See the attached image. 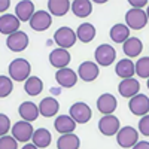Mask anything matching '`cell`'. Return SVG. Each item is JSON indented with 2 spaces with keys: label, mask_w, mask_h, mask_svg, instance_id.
<instances>
[{
  "label": "cell",
  "mask_w": 149,
  "mask_h": 149,
  "mask_svg": "<svg viewBox=\"0 0 149 149\" xmlns=\"http://www.w3.org/2000/svg\"><path fill=\"white\" fill-rule=\"evenodd\" d=\"M9 76L12 81H27L30 78V72H31V66L26 58H15L14 61L9 63Z\"/></svg>",
  "instance_id": "6da1fadb"
},
{
  "label": "cell",
  "mask_w": 149,
  "mask_h": 149,
  "mask_svg": "<svg viewBox=\"0 0 149 149\" xmlns=\"http://www.w3.org/2000/svg\"><path fill=\"white\" fill-rule=\"evenodd\" d=\"M149 22L148 15H146V10L143 9H128L127 14H125V26L131 30H140L143 29L146 24Z\"/></svg>",
  "instance_id": "7a4b0ae2"
},
{
  "label": "cell",
  "mask_w": 149,
  "mask_h": 149,
  "mask_svg": "<svg viewBox=\"0 0 149 149\" xmlns=\"http://www.w3.org/2000/svg\"><path fill=\"white\" fill-rule=\"evenodd\" d=\"M94 58H95V63L98 66L107 67L116 60V51L112 45L102 43V45L97 46L95 52H94Z\"/></svg>",
  "instance_id": "3957f363"
},
{
  "label": "cell",
  "mask_w": 149,
  "mask_h": 149,
  "mask_svg": "<svg viewBox=\"0 0 149 149\" xmlns=\"http://www.w3.org/2000/svg\"><path fill=\"white\" fill-rule=\"evenodd\" d=\"M116 143L121 146V148H134L136 145L139 143V131L127 125V127H122L118 134H116Z\"/></svg>",
  "instance_id": "277c9868"
},
{
  "label": "cell",
  "mask_w": 149,
  "mask_h": 149,
  "mask_svg": "<svg viewBox=\"0 0 149 149\" xmlns=\"http://www.w3.org/2000/svg\"><path fill=\"white\" fill-rule=\"evenodd\" d=\"M54 40L55 43L63 48V49H69L72 48L78 40L76 31H73L70 27H60L55 33H54Z\"/></svg>",
  "instance_id": "5b68a950"
},
{
  "label": "cell",
  "mask_w": 149,
  "mask_h": 149,
  "mask_svg": "<svg viewBox=\"0 0 149 149\" xmlns=\"http://www.w3.org/2000/svg\"><path fill=\"white\" fill-rule=\"evenodd\" d=\"M10 131H12V136H14L18 142H22V143H29L33 139V134H34L31 122H27V121L15 122L14 125H12Z\"/></svg>",
  "instance_id": "8992f818"
},
{
  "label": "cell",
  "mask_w": 149,
  "mask_h": 149,
  "mask_svg": "<svg viewBox=\"0 0 149 149\" xmlns=\"http://www.w3.org/2000/svg\"><path fill=\"white\" fill-rule=\"evenodd\" d=\"M119 130H121L119 119L115 115H104L98 121V131L106 137H112V136L118 134Z\"/></svg>",
  "instance_id": "52a82bcc"
},
{
  "label": "cell",
  "mask_w": 149,
  "mask_h": 149,
  "mask_svg": "<svg viewBox=\"0 0 149 149\" xmlns=\"http://www.w3.org/2000/svg\"><path fill=\"white\" fill-rule=\"evenodd\" d=\"M29 24H30L31 30L34 31H45L51 27L52 17L48 10H36Z\"/></svg>",
  "instance_id": "ba28073f"
},
{
  "label": "cell",
  "mask_w": 149,
  "mask_h": 149,
  "mask_svg": "<svg viewBox=\"0 0 149 149\" xmlns=\"http://www.w3.org/2000/svg\"><path fill=\"white\" fill-rule=\"evenodd\" d=\"M70 116L76 121V124H86L91 119L93 112H91V107L86 103L78 102L70 106Z\"/></svg>",
  "instance_id": "9c48e42d"
},
{
  "label": "cell",
  "mask_w": 149,
  "mask_h": 149,
  "mask_svg": "<svg viewBox=\"0 0 149 149\" xmlns=\"http://www.w3.org/2000/svg\"><path fill=\"white\" fill-rule=\"evenodd\" d=\"M130 112L136 116H145L148 115L149 112V97L145 94H137L134 95L133 98H130V103H128Z\"/></svg>",
  "instance_id": "30bf717a"
},
{
  "label": "cell",
  "mask_w": 149,
  "mask_h": 149,
  "mask_svg": "<svg viewBox=\"0 0 149 149\" xmlns=\"http://www.w3.org/2000/svg\"><path fill=\"white\" fill-rule=\"evenodd\" d=\"M98 73H100V69H98V64L94 63V61H84L78 67V76L84 82L95 81L98 78Z\"/></svg>",
  "instance_id": "8fae6325"
},
{
  "label": "cell",
  "mask_w": 149,
  "mask_h": 149,
  "mask_svg": "<svg viewBox=\"0 0 149 149\" xmlns=\"http://www.w3.org/2000/svg\"><path fill=\"white\" fill-rule=\"evenodd\" d=\"M97 109L100 113L103 115H113V112L116 110L118 107V100L115 95H112L109 93H104L102 94L100 97L97 98Z\"/></svg>",
  "instance_id": "7c38bea8"
},
{
  "label": "cell",
  "mask_w": 149,
  "mask_h": 149,
  "mask_svg": "<svg viewBox=\"0 0 149 149\" xmlns=\"http://www.w3.org/2000/svg\"><path fill=\"white\" fill-rule=\"evenodd\" d=\"M72 60V55L67 49H63V48H57L54 51H51L49 54V63H51L52 67L55 69H66Z\"/></svg>",
  "instance_id": "4fadbf2b"
},
{
  "label": "cell",
  "mask_w": 149,
  "mask_h": 149,
  "mask_svg": "<svg viewBox=\"0 0 149 149\" xmlns=\"http://www.w3.org/2000/svg\"><path fill=\"white\" fill-rule=\"evenodd\" d=\"M6 46L14 52H21L24 51L27 46H29V36L24 33V31H17L14 34L8 36L6 39Z\"/></svg>",
  "instance_id": "5bb4252c"
},
{
  "label": "cell",
  "mask_w": 149,
  "mask_h": 149,
  "mask_svg": "<svg viewBox=\"0 0 149 149\" xmlns=\"http://www.w3.org/2000/svg\"><path fill=\"white\" fill-rule=\"evenodd\" d=\"M19 24L21 21L18 19L17 15H10V14H3L0 17V33L10 36L17 31H19Z\"/></svg>",
  "instance_id": "9a60e30c"
},
{
  "label": "cell",
  "mask_w": 149,
  "mask_h": 149,
  "mask_svg": "<svg viewBox=\"0 0 149 149\" xmlns=\"http://www.w3.org/2000/svg\"><path fill=\"white\" fill-rule=\"evenodd\" d=\"M78 78H79L78 73L73 72L69 67L60 69L55 73V81L58 82L60 86H63V88H72V86H74V85H76V82H78Z\"/></svg>",
  "instance_id": "2e32d148"
},
{
  "label": "cell",
  "mask_w": 149,
  "mask_h": 149,
  "mask_svg": "<svg viewBox=\"0 0 149 149\" xmlns=\"http://www.w3.org/2000/svg\"><path fill=\"white\" fill-rule=\"evenodd\" d=\"M140 91V82L136 81L134 78L130 79H122L118 85V93L124 98H133L134 95H137Z\"/></svg>",
  "instance_id": "e0dca14e"
},
{
  "label": "cell",
  "mask_w": 149,
  "mask_h": 149,
  "mask_svg": "<svg viewBox=\"0 0 149 149\" xmlns=\"http://www.w3.org/2000/svg\"><path fill=\"white\" fill-rule=\"evenodd\" d=\"M34 5L33 2H30V0H21V2L17 3L15 6V15L18 17V19L21 22H26L31 19V17L34 15Z\"/></svg>",
  "instance_id": "ac0fdd59"
},
{
  "label": "cell",
  "mask_w": 149,
  "mask_h": 149,
  "mask_svg": "<svg viewBox=\"0 0 149 149\" xmlns=\"http://www.w3.org/2000/svg\"><path fill=\"white\" fill-rule=\"evenodd\" d=\"M58 110H60V103L54 97H45L39 103V112H40V115L45 116V118L55 116Z\"/></svg>",
  "instance_id": "d6986e66"
},
{
  "label": "cell",
  "mask_w": 149,
  "mask_h": 149,
  "mask_svg": "<svg viewBox=\"0 0 149 149\" xmlns=\"http://www.w3.org/2000/svg\"><path fill=\"white\" fill-rule=\"evenodd\" d=\"M18 113L22 118V121L33 122V121L37 119L40 112H39V106H36L33 102H24L18 107Z\"/></svg>",
  "instance_id": "ffe728a7"
},
{
  "label": "cell",
  "mask_w": 149,
  "mask_h": 149,
  "mask_svg": "<svg viewBox=\"0 0 149 149\" xmlns=\"http://www.w3.org/2000/svg\"><path fill=\"white\" fill-rule=\"evenodd\" d=\"M115 73L121 79H130L136 73V63H133L130 58H122L115 66Z\"/></svg>",
  "instance_id": "44dd1931"
},
{
  "label": "cell",
  "mask_w": 149,
  "mask_h": 149,
  "mask_svg": "<svg viewBox=\"0 0 149 149\" xmlns=\"http://www.w3.org/2000/svg\"><path fill=\"white\" fill-rule=\"evenodd\" d=\"M54 127L60 134H70L76 128V121L70 115H61V116H57V119L54 122Z\"/></svg>",
  "instance_id": "7402d4cb"
},
{
  "label": "cell",
  "mask_w": 149,
  "mask_h": 149,
  "mask_svg": "<svg viewBox=\"0 0 149 149\" xmlns=\"http://www.w3.org/2000/svg\"><path fill=\"white\" fill-rule=\"evenodd\" d=\"M69 9L72 10V3L69 0H49L48 2V12L54 17L66 15Z\"/></svg>",
  "instance_id": "603a6c76"
},
{
  "label": "cell",
  "mask_w": 149,
  "mask_h": 149,
  "mask_svg": "<svg viewBox=\"0 0 149 149\" xmlns=\"http://www.w3.org/2000/svg\"><path fill=\"white\" fill-rule=\"evenodd\" d=\"M122 51L128 58L137 57L143 51V43H142V40L139 39V37H130V39L125 40V43L122 45Z\"/></svg>",
  "instance_id": "cb8c5ba5"
},
{
  "label": "cell",
  "mask_w": 149,
  "mask_h": 149,
  "mask_svg": "<svg viewBox=\"0 0 149 149\" xmlns=\"http://www.w3.org/2000/svg\"><path fill=\"white\" fill-rule=\"evenodd\" d=\"M110 39L115 43H125V40L130 39V29L125 24H115L113 27L110 29Z\"/></svg>",
  "instance_id": "d4e9b609"
},
{
  "label": "cell",
  "mask_w": 149,
  "mask_h": 149,
  "mask_svg": "<svg viewBox=\"0 0 149 149\" xmlns=\"http://www.w3.org/2000/svg\"><path fill=\"white\" fill-rule=\"evenodd\" d=\"M81 140L74 133L61 134L57 140V149H79Z\"/></svg>",
  "instance_id": "484cf974"
},
{
  "label": "cell",
  "mask_w": 149,
  "mask_h": 149,
  "mask_svg": "<svg viewBox=\"0 0 149 149\" xmlns=\"http://www.w3.org/2000/svg\"><path fill=\"white\" fill-rule=\"evenodd\" d=\"M72 12L78 18H86L93 12V3L90 0H74L72 2Z\"/></svg>",
  "instance_id": "4316f807"
},
{
  "label": "cell",
  "mask_w": 149,
  "mask_h": 149,
  "mask_svg": "<svg viewBox=\"0 0 149 149\" xmlns=\"http://www.w3.org/2000/svg\"><path fill=\"white\" fill-rule=\"evenodd\" d=\"M51 140H52V136L46 128H37V130H34L31 143L40 149V148H48L51 145Z\"/></svg>",
  "instance_id": "83f0119b"
},
{
  "label": "cell",
  "mask_w": 149,
  "mask_h": 149,
  "mask_svg": "<svg viewBox=\"0 0 149 149\" xmlns=\"http://www.w3.org/2000/svg\"><path fill=\"white\" fill-rule=\"evenodd\" d=\"M76 36H78V39L81 42L88 43L95 37V27L90 22H82L76 30Z\"/></svg>",
  "instance_id": "f1b7e54d"
},
{
  "label": "cell",
  "mask_w": 149,
  "mask_h": 149,
  "mask_svg": "<svg viewBox=\"0 0 149 149\" xmlns=\"http://www.w3.org/2000/svg\"><path fill=\"white\" fill-rule=\"evenodd\" d=\"M24 90H26V93L31 97L39 95L43 90V82L37 76H30L26 82H24Z\"/></svg>",
  "instance_id": "f546056e"
},
{
  "label": "cell",
  "mask_w": 149,
  "mask_h": 149,
  "mask_svg": "<svg viewBox=\"0 0 149 149\" xmlns=\"http://www.w3.org/2000/svg\"><path fill=\"white\" fill-rule=\"evenodd\" d=\"M136 73L143 79H149V57H142L136 63Z\"/></svg>",
  "instance_id": "4dcf8cb0"
},
{
  "label": "cell",
  "mask_w": 149,
  "mask_h": 149,
  "mask_svg": "<svg viewBox=\"0 0 149 149\" xmlns=\"http://www.w3.org/2000/svg\"><path fill=\"white\" fill-rule=\"evenodd\" d=\"M12 90H14V81L10 79V76H5L2 74L0 76V97H8Z\"/></svg>",
  "instance_id": "1f68e13d"
},
{
  "label": "cell",
  "mask_w": 149,
  "mask_h": 149,
  "mask_svg": "<svg viewBox=\"0 0 149 149\" xmlns=\"http://www.w3.org/2000/svg\"><path fill=\"white\" fill-rule=\"evenodd\" d=\"M0 149H18V140L14 136H2Z\"/></svg>",
  "instance_id": "d6a6232c"
},
{
  "label": "cell",
  "mask_w": 149,
  "mask_h": 149,
  "mask_svg": "<svg viewBox=\"0 0 149 149\" xmlns=\"http://www.w3.org/2000/svg\"><path fill=\"white\" fill-rule=\"evenodd\" d=\"M9 130H12L10 121H9V118L5 113H2L0 115V133H2V136H8Z\"/></svg>",
  "instance_id": "836d02e7"
},
{
  "label": "cell",
  "mask_w": 149,
  "mask_h": 149,
  "mask_svg": "<svg viewBox=\"0 0 149 149\" xmlns=\"http://www.w3.org/2000/svg\"><path fill=\"white\" fill-rule=\"evenodd\" d=\"M139 131H140V134L149 137V113L140 118V121H139Z\"/></svg>",
  "instance_id": "e575fe53"
},
{
  "label": "cell",
  "mask_w": 149,
  "mask_h": 149,
  "mask_svg": "<svg viewBox=\"0 0 149 149\" xmlns=\"http://www.w3.org/2000/svg\"><path fill=\"white\" fill-rule=\"evenodd\" d=\"M146 5H149L146 0H140V2H136V0H131L130 2V6L131 8H134V9H142L143 6H146Z\"/></svg>",
  "instance_id": "d590c367"
},
{
  "label": "cell",
  "mask_w": 149,
  "mask_h": 149,
  "mask_svg": "<svg viewBox=\"0 0 149 149\" xmlns=\"http://www.w3.org/2000/svg\"><path fill=\"white\" fill-rule=\"evenodd\" d=\"M131 149H149V142H146V140H140L137 145H136L134 148H131Z\"/></svg>",
  "instance_id": "8d00e7d4"
},
{
  "label": "cell",
  "mask_w": 149,
  "mask_h": 149,
  "mask_svg": "<svg viewBox=\"0 0 149 149\" xmlns=\"http://www.w3.org/2000/svg\"><path fill=\"white\" fill-rule=\"evenodd\" d=\"M9 5H10L9 0H0V12H5L9 8Z\"/></svg>",
  "instance_id": "74e56055"
},
{
  "label": "cell",
  "mask_w": 149,
  "mask_h": 149,
  "mask_svg": "<svg viewBox=\"0 0 149 149\" xmlns=\"http://www.w3.org/2000/svg\"><path fill=\"white\" fill-rule=\"evenodd\" d=\"M21 149H39V148H37L36 145H33V143H26Z\"/></svg>",
  "instance_id": "f35d334b"
},
{
  "label": "cell",
  "mask_w": 149,
  "mask_h": 149,
  "mask_svg": "<svg viewBox=\"0 0 149 149\" xmlns=\"http://www.w3.org/2000/svg\"><path fill=\"white\" fill-rule=\"evenodd\" d=\"M146 15H148V19H149V5H148V9H146Z\"/></svg>",
  "instance_id": "ab89813d"
},
{
  "label": "cell",
  "mask_w": 149,
  "mask_h": 149,
  "mask_svg": "<svg viewBox=\"0 0 149 149\" xmlns=\"http://www.w3.org/2000/svg\"><path fill=\"white\" fill-rule=\"evenodd\" d=\"M148 90H149V79H148Z\"/></svg>",
  "instance_id": "60d3db41"
}]
</instances>
